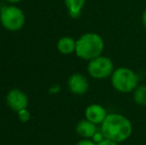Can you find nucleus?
Masks as SVG:
<instances>
[{
  "label": "nucleus",
  "mask_w": 146,
  "mask_h": 145,
  "mask_svg": "<svg viewBox=\"0 0 146 145\" xmlns=\"http://www.w3.org/2000/svg\"><path fill=\"white\" fill-rule=\"evenodd\" d=\"M18 116H19V119L22 122H27L30 119V112L28 111L27 109H22L18 112Z\"/></svg>",
  "instance_id": "ddd939ff"
},
{
  "label": "nucleus",
  "mask_w": 146,
  "mask_h": 145,
  "mask_svg": "<svg viewBox=\"0 0 146 145\" xmlns=\"http://www.w3.org/2000/svg\"><path fill=\"white\" fill-rule=\"evenodd\" d=\"M0 21L5 29L9 31H18L24 26L25 15L18 7L5 6L1 9Z\"/></svg>",
  "instance_id": "20e7f679"
},
{
  "label": "nucleus",
  "mask_w": 146,
  "mask_h": 145,
  "mask_svg": "<svg viewBox=\"0 0 146 145\" xmlns=\"http://www.w3.org/2000/svg\"><path fill=\"white\" fill-rule=\"evenodd\" d=\"M133 101L135 103L141 107L146 105V85H137L136 89L133 91Z\"/></svg>",
  "instance_id": "f8f14e48"
},
{
  "label": "nucleus",
  "mask_w": 146,
  "mask_h": 145,
  "mask_svg": "<svg viewBox=\"0 0 146 145\" xmlns=\"http://www.w3.org/2000/svg\"><path fill=\"white\" fill-rule=\"evenodd\" d=\"M114 72V66L112 61L108 57L98 56L90 61L88 65V73L94 79H104L111 77Z\"/></svg>",
  "instance_id": "39448f33"
},
{
  "label": "nucleus",
  "mask_w": 146,
  "mask_h": 145,
  "mask_svg": "<svg viewBox=\"0 0 146 145\" xmlns=\"http://www.w3.org/2000/svg\"><path fill=\"white\" fill-rule=\"evenodd\" d=\"M111 83L117 91L128 93L134 91L138 85V75L128 68H119L112 73Z\"/></svg>",
  "instance_id": "7ed1b4c3"
},
{
  "label": "nucleus",
  "mask_w": 146,
  "mask_h": 145,
  "mask_svg": "<svg viewBox=\"0 0 146 145\" xmlns=\"http://www.w3.org/2000/svg\"><path fill=\"white\" fill-rule=\"evenodd\" d=\"M76 130H77L79 135H81L82 137L85 138L94 137V134L98 132L96 124L92 123V121L88 120L87 118L79 121V123L77 124V127H76Z\"/></svg>",
  "instance_id": "1a4fd4ad"
},
{
  "label": "nucleus",
  "mask_w": 146,
  "mask_h": 145,
  "mask_svg": "<svg viewBox=\"0 0 146 145\" xmlns=\"http://www.w3.org/2000/svg\"><path fill=\"white\" fill-rule=\"evenodd\" d=\"M6 103L13 111L19 112L20 110L28 107V97L19 89H13L8 91L6 95Z\"/></svg>",
  "instance_id": "423d86ee"
},
{
  "label": "nucleus",
  "mask_w": 146,
  "mask_h": 145,
  "mask_svg": "<svg viewBox=\"0 0 146 145\" xmlns=\"http://www.w3.org/2000/svg\"><path fill=\"white\" fill-rule=\"evenodd\" d=\"M1 9H2V8H0V13H1Z\"/></svg>",
  "instance_id": "a211bd4d"
},
{
  "label": "nucleus",
  "mask_w": 146,
  "mask_h": 145,
  "mask_svg": "<svg viewBox=\"0 0 146 145\" xmlns=\"http://www.w3.org/2000/svg\"><path fill=\"white\" fill-rule=\"evenodd\" d=\"M66 6L69 10V14L71 17L78 18L80 17L86 4V0H65Z\"/></svg>",
  "instance_id": "9b49d317"
},
{
  "label": "nucleus",
  "mask_w": 146,
  "mask_h": 145,
  "mask_svg": "<svg viewBox=\"0 0 146 145\" xmlns=\"http://www.w3.org/2000/svg\"><path fill=\"white\" fill-rule=\"evenodd\" d=\"M8 2H11V3H16V2H19L20 0H7Z\"/></svg>",
  "instance_id": "f3484780"
},
{
  "label": "nucleus",
  "mask_w": 146,
  "mask_h": 145,
  "mask_svg": "<svg viewBox=\"0 0 146 145\" xmlns=\"http://www.w3.org/2000/svg\"><path fill=\"white\" fill-rule=\"evenodd\" d=\"M142 22H143V25H144L146 28V9L144 10V12H143V14H142Z\"/></svg>",
  "instance_id": "dca6fc26"
},
{
  "label": "nucleus",
  "mask_w": 146,
  "mask_h": 145,
  "mask_svg": "<svg viewBox=\"0 0 146 145\" xmlns=\"http://www.w3.org/2000/svg\"><path fill=\"white\" fill-rule=\"evenodd\" d=\"M104 49L102 38L96 33H86L77 40L76 54L79 58L90 61L100 56Z\"/></svg>",
  "instance_id": "f03ea898"
},
{
  "label": "nucleus",
  "mask_w": 146,
  "mask_h": 145,
  "mask_svg": "<svg viewBox=\"0 0 146 145\" xmlns=\"http://www.w3.org/2000/svg\"><path fill=\"white\" fill-rule=\"evenodd\" d=\"M104 138L117 143L127 140L132 133V124L126 116L119 113L108 114L100 128Z\"/></svg>",
  "instance_id": "f257e3e1"
},
{
  "label": "nucleus",
  "mask_w": 146,
  "mask_h": 145,
  "mask_svg": "<svg viewBox=\"0 0 146 145\" xmlns=\"http://www.w3.org/2000/svg\"><path fill=\"white\" fill-rule=\"evenodd\" d=\"M76 145H96L94 142L90 141V139H83L81 141H79Z\"/></svg>",
  "instance_id": "2eb2a0df"
},
{
  "label": "nucleus",
  "mask_w": 146,
  "mask_h": 145,
  "mask_svg": "<svg viewBox=\"0 0 146 145\" xmlns=\"http://www.w3.org/2000/svg\"><path fill=\"white\" fill-rule=\"evenodd\" d=\"M76 45L77 41H75L71 37H63L58 41L57 48L59 52L64 55H70L72 53L76 52Z\"/></svg>",
  "instance_id": "9d476101"
},
{
  "label": "nucleus",
  "mask_w": 146,
  "mask_h": 145,
  "mask_svg": "<svg viewBox=\"0 0 146 145\" xmlns=\"http://www.w3.org/2000/svg\"><path fill=\"white\" fill-rule=\"evenodd\" d=\"M96 145H118V143L115 141H112L110 139H108V138H104L102 141L98 142Z\"/></svg>",
  "instance_id": "4468645a"
},
{
  "label": "nucleus",
  "mask_w": 146,
  "mask_h": 145,
  "mask_svg": "<svg viewBox=\"0 0 146 145\" xmlns=\"http://www.w3.org/2000/svg\"><path fill=\"white\" fill-rule=\"evenodd\" d=\"M68 87L73 93L78 95H83L88 91L90 83L85 75L76 73L70 77L69 81H68Z\"/></svg>",
  "instance_id": "0eeeda50"
},
{
  "label": "nucleus",
  "mask_w": 146,
  "mask_h": 145,
  "mask_svg": "<svg viewBox=\"0 0 146 145\" xmlns=\"http://www.w3.org/2000/svg\"><path fill=\"white\" fill-rule=\"evenodd\" d=\"M86 118L94 124H102L106 117L108 116V112L102 105L98 103L90 105L86 109Z\"/></svg>",
  "instance_id": "6e6552de"
}]
</instances>
